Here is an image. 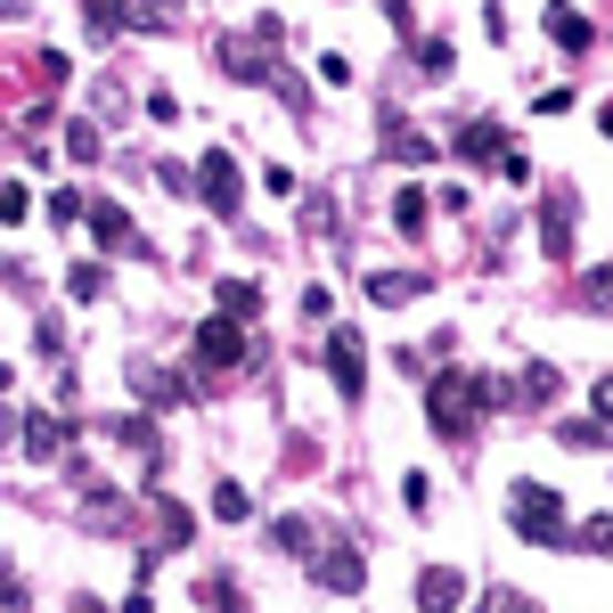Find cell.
<instances>
[{
  "instance_id": "cell-9",
  "label": "cell",
  "mask_w": 613,
  "mask_h": 613,
  "mask_svg": "<svg viewBox=\"0 0 613 613\" xmlns=\"http://www.w3.org/2000/svg\"><path fill=\"white\" fill-rule=\"evenodd\" d=\"M467 605V573L458 564H426L417 573V613H458Z\"/></svg>"
},
{
  "instance_id": "cell-23",
  "label": "cell",
  "mask_w": 613,
  "mask_h": 613,
  "mask_svg": "<svg viewBox=\"0 0 613 613\" xmlns=\"http://www.w3.org/2000/svg\"><path fill=\"white\" fill-rule=\"evenodd\" d=\"M214 516L221 523H246L253 516V491H246V482H214Z\"/></svg>"
},
{
  "instance_id": "cell-8",
  "label": "cell",
  "mask_w": 613,
  "mask_h": 613,
  "mask_svg": "<svg viewBox=\"0 0 613 613\" xmlns=\"http://www.w3.org/2000/svg\"><path fill=\"white\" fill-rule=\"evenodd\" d=\"M573 229H581V205H573V188H564V197L540 205V246H548V262H573Z\"/></svg>"
},
{
  "instance_id": "cell-31",
  "label": "cell",
  "mask_w": 613,
  "mask_h": 613,
  "mask_svg": "<svg viewBox=\"0 0 613 613\" xmlns=\"http://www.w3.org/2000/svg\"><path fill=\"white\" fill-rule=\"evenodd\" d=\"M598 132H605V139H613V98H605V107H598Z\"/></svg>"
},
{
  "instance_id": "cell-13",
  "label": "cell",
  "mask_w": 613,
  "mask_h": 613,
  "mask_svg": "<svg viewBox=\"0 0 613 613\" xmlns=\"http://www.w3.org/2000/svg\"><path fill=\"white\" fill-rule=\"evenodd\" d=\"M434 287V270H376V279H368V303H417V294H426Z\"/></svg>"
},
{
  "instance_id": "cell-7",
  "label": "cell",
  "mask_w": 613,
  "mask_h": 613,
  "mask_svg": "<svg viewBox=\"0 0 613 613\" xmlns=\"http://www.w3.org/2000/svg\"><path fill=\"white\" fill-rule=\"evenodd\" d=\"M132 523H139V507L123 499V491H91V499H82V532H98V540H132Z\"/></svg>"
},
{
  "instance_id": "cell-5",
  "label": "cell",
  "mask_w": 613,
  "mask_h": 613,
  "mask_svg": "<svg viewBox=\"0 0 613 613\" xmlns=\"http://www.w3.org/2000/svg\"><path fill=\"white\" fill-rule=\"evenodd\" d=\"M328 376L344 401L368 393V352H361V328H328Z\"/></svg>"
},
{
  "instance_id": "cell-10",
  "label": "cell",
  "mask_w": 613,
  "mask_h": 613,
  "mask_svg": "<svg viewBox=\"0 0 613 613\" xmlns=\"http://www.w3.org/2000/svg\"><path fill=\"white\" fill-rule=\"evenodd\" d=\"M188 540H197V516H188L180 499H156V540L139 548V564H156L164 548H188Z\"/></svg>"
},
{
  "instance_id": "cell-3",
  "label": "cell",
  "mask_w": 613,
  "mask_h": 613,
  "mask_svg": "<svg viewBox=\"0 0 613 613\" xmlns=\"http://www.w3.org/2000/svg\"><path fill=\"white\" fill-rule=\"evenodd\" d=\"M197 197L214 205L221 221L238 214V197H246V173H238V156H229V147H205V156H197Z\"/></svg>"
},
{
  "instance_id": "cell-19",
  "label": "cell",
  "mask_w": 613,
  "mask_h": 613,
  "mask_svg": "<svg viewBox=\"0 0 613 613\" xmlns=\"http://www.w3.org/2000/svg\"><path fill=\"white\" fill-rule=\"evenodd\" d=\"M450 66H458V41H450V33H426V41H417V74H426V82H450Z\"/></svg>"
},
{
  "instance_id": "cell-14",
  "label": "cell",
  "mask_w": 613,
  "mask_h": 613,
  "mask_svg": "<svg viewBox=\"0 0 613 613\" xmlns=\"http://www.w3.org/2000/svg\"><path fill=\"white\" fill-rule=\"evenodd\" d=\"M540 25H548V41H557L564 58H581V50H589V17H581V9H564V0H548Z\"/></svg>"
},
{
  "instance_id": "cell-20",
  "label": "cell",
  "mask_w": 613,
  "mask_h": 613,
  "mask_svg": "<svg viewBox=\"0 0 613 613\" xmlns=\"http://www.w3.org/2000/svg\"><path fill=\"white\" fill-rule=\"evenodd\" d=\"M214 294H221L229 320H262V287H253V279H221Z\"/></svg>"
},
{
  "instance_id": "cell-30",
  "label": "cell",
  "mask_w": 613,
  "mask_h": 613,
  "mask_svg": "<svg viewBox=\"0 0 613 613\" xmlns=\"http://www.w3.org/2000/svg\"><path fill=\"white\" fill-rule=\"evenodd\" d=\"M33 214V197H25V180H9V197H0V221H25Z\"/></svg>"
},
{
  "instance_id": "cell-1",
  "label": "cell",
  "mask_w": 613,
  "mask_h": 613,
  "mask_svg": "<svg viewBox=\"0 0 613 613\" xmlns=\"http://www.w3.org/2000/svg\"><path fill=\"white\" fill-rule=\"evenodd\" d=\"M482 409H507V385H491V376H467V368L434 376V393H426V417H434V434L467 441Z\"/></svg>"
},
{
  "instance_id": "cell-25",
  "label": "cell",
  "mask_w": 613,
  "mask_h": 613,
  "mask_svg": "<svg viewBox=\"0 0 613 613\" xmlns=\"http://www.w3.org/2000/svg\"><path fill=\"white\" fill-rule=\"evenodd\" d=\"M66 294H74V303H98V294H107V270H98V262H74V270H66Z\"/></svg>"
},
{
  "instance_id": "cell-11",
  "label": "cell",
  "mask_w": 613,
  "mask_h": 613,
  "mask_svg": "<svg viewBox=\"0 0 613 613\" xmlns=\"http://www.w3.org/2000/svg\"><path fill=\"white\" fill-rule=\"evenodd\" d=\"M91 238L107 246V253H115V246H123V253H147V246H139V229H132V214H123V205H107V197L91 205Z\"/></svg>"
},
{
  "instance_id": "cell-2",
  "label": "cell",
  "mask_w": 613,
  "mask_h": 613,
  "mask_svg": "<svg viewBox=\"0 0 613 613\" xmlns=\"http://www.w3.org/2000/svg\"><path fill=\"white\" fill-rule=\"evenodd\" d=\"M507 523H516L532 548H564V499L548 491V482H507Z\"/></svg>"
},
{
  "instance_id": "cell-6",
  "label": "cell",
  "mask_w": 613,
  "mask_h": 613,
  "mask_svg": "<svg viewBox=\"0 0 613 613\" xmlns=\"http://www.w3.org/2000/svg\"><path fill=\"white\" fill-rule=\"evenodd\" d=\"M246 352H253V335H246V320H229V311L197 328V361L205 368H246Z\"/></svg>"
},
{
  "instance_id": "cell-24",
  "label": "cell",
  "mask_w": 613,
  "mask_h": 613,
  "mask_svg": "<svg viewBox=\"0 0 613 613\" xmlns=\"http://www.w3.org/2000/svg\"><path fill=\"white\" fill-rule=\"evenodd\" d=\"M66 156H74V164H98V156H107V139H98V123H66Z\"/></svg>"
},
{
  "instance_id": "cell-18",
  "label": "cell",
  "mask_w": 613,
  "mask_h": 613,
  "mask_svg": "<svg viewBox=\"0 0 613 613\" xmlns=\"http://www.w3.org/2000/svg\"><path fill=\"white\" fill-rule=\"evenodd\" d=\"M66 441H74L66 417H25V458H66Z\"/></svg>"
},
{
  "instance_id": "cell-22",
  "label": "cell",
  "mask_w": 613,
  "mask_h": 613,
  "mask_svg": "<svg viewBox=\"0 0 613 613\" xmlns=\"http://www.w3.org/2000/svg\"><path fill=\"white\" fill-rule=\"evenodd\" d=\"M557 434L573 441V450H605V441H613V426H605V417H564Z\"/></svg>"
},
{
  "instance_id": "cell-17",
  "label": "cell",
  "mask_w": 613,
  "mask_h": 613,
  "mask_svg": "<svg viewBox=\"0 0 613 613\" xmlns=\"http://www.w3.org/2000/svg\"><path fill=\"white\" fill-rule=\"evenodd\" d=\"M426 221H434V188H393V229L401 238H426Z\"/></svg>"
},
{
  "instance_id": "cell-4",
  "label": "cell",
  "mask_w": 613,
  "mask_h": 613,
  "mask_svg": "<svg viewBox=\"0 0 613 613\" xmlns=\"http://www.w3.org/2000/svg\"><path fill=\"white\" fill-rule=\"evenodd\" d=\"M458 156H467V164H491L499 180H532V164L499 139V123H467V132H458Z\"/></svg>"
},
{
  "instance_id": "cell-21",
  "label": "cell",
  "mask_w": 613,
  "mask_h": 613,
  "mask_svg": "<svg viewBox=\"0 0 613 613\" xmlns=\"http://www.w3.org/2000/svg\"><path fill=\"white\" fill-rule=\"evenodd\" d=\"M139 393H147V409H173V401H188L180 376H164V368H139Z\"/></svg>"
},
{
  "instance_id": "cell-16",
  "label": "cell",
  "mask_w": 613,
  "mask_h": 613,
  "mask_svg": "<svg viewBox=\"0 0 613 613\" xmlns=\"http://www.w3.org/2000/svg\"><path fill=\"white\" fill-rule=\"evenodd\" d=\"M376 147H385L393 164H426L434 156V139L417 132V123H401V115H385V139H376Z\"/></svg>"
},
{
  "instance_id": "cell-28",
  "label": "cell",
  "mask_w": 613,
  "mask_h": 613,
  "mask_svg": "<svg viewBox=\"0 0 613 613\" xmlns=\"http://www.w3.org/2000/svg\"><path fill=\"white\" fill-rule=\"evenodd\" d=\"M523 401H557V368H523Z\"/></svg>"
},
{
  "instance_id": "cell-12",
  "label": "cell",
  "mask_w": 613,
  "mask_h": 613,
  "mask_svg": "<svg viewBox=\"0 0 613 613\" xmlns=\"http://www.w3.org/2000/svg\"><path fill=\"white\" fill-rule=\"evenodd\" d=\"M311 573H320V589L352 598V589H361V548H320V557H311Z\"/></svg>"
},
{
  "instance_id": "cell-29",
  "label": "cell",
  "mask_w": 613,
  "mask_h": 613,
  "mask_svg": "<svg viewBox=\"0 0 613 613\" xmlns=\"http://www.w3.org/2000/svg\"><path fill=\"white\" fill-rule=\"evenodd\" d=\"M205 605H214V613H246V605H238V589H229L221 573H214V581H205Z\"/></svg>"
},
{
  "instance_id": "cell-26",
  "label": "cell",
  "mask_w": 613,
  "mask_h": 613,
  "mask_svg": "<svg viewBox=\"0 0 613 613\" xmlns=\"http://www.w3.org/2000/svg\"><path fill=\"white\" fill-rule=\"evenodd\" d=\"M66 74H74V66H66L58 50H41V58H33V82H41V91H66Z\"/></svg>"
},
{
  "instance_id": "cell-27",
  "label": "cell",
  "mask_w": 613,
  "mask_h": 613,
  "mask_svg": "<svg viewBox=\"0 0 613 613\" xmlns=\"http://www.w3.org/2000/svg\"><path fill=\"white\" fill-rule=\"evenodd\" d=\"M581 303H589V311L613 303V270H589V279H581Z\"/></svg>"
},
{
  "instance_id": "cell-15",
  "label": "cell",
  "mask_w": 613,
  "mask_h": 613,
  "mask_svg": "<svg viewBox=\"0 0 613 613\" xmlns=\"http://www.w3.org/2000/svg\"><path fill=\"white\" fill-rule=\"evenodd\" d=\"M107 434L123 441V450H139V467H147V475L164 467V441H156V426H147V417H107Z\"/></svg>"
}]
</instances>
